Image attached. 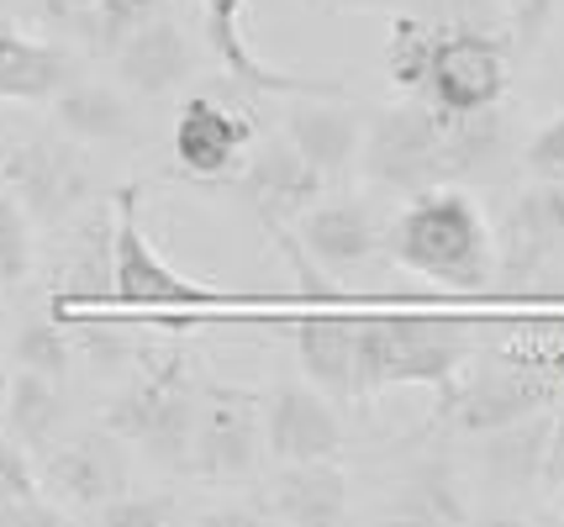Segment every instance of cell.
I'll return each mask as SVG.
<instances>
[{
	"mask_svg": "<svg viewBox=\"0 0 564 527\" xmlns=\"http://www.w3.org/2000/svg\"><path fill=\"white\" fill-rule=\"evenodd\" d=\"M322 6H338V11H380V6H395V0H322Z\"/></svg>",
	"mask_w": 564,
	"mask_h": 527,
	"instance_id": "36",
	"label": "cell"
},
{
	"mask_svg": "<svg viewBox=\"0 0 564 527\" xmlns=\"http://www.w3.org/2000/svg\"><path fill=\"white\" fill-rule=\"evenodd\" d=\"M69 79H74L69 53L58 48V43L26 37V32L0 22V101L48 106Z\"/></svg>",
	"mask_w": 564,
	"mask_h": 527,
	"instance_id": "21",
	"label": "cell"
},
{
	"mask_svg": "<svg viewBox=\"0 0 564 527\" xmlns=\"http://www.w3.org/2000/svg\"><path fill=\"white\" fill-rule=\"evenodd\" d=\"M53 117L69 132L74 143H127L132 138V106L106 90V85H79L69 79L58 96H53Z\"/></svg>",
	"mask_w": 564,
	"mask_h": 527,
	"instance_id": "25",
	"label": "cell"
},
{
	"mask_svg": "<svg viewBox=\"0 0 564 527\" xmlns=\"http://www.w3.org/2000/svg\"><path fill=\"white\" fill-rule=\"evenodd\" d=\"M295 359L306 380L333 402H354V322L344 317H301L291 327Z\"/></svg>",
	"mask_w": 564,
	"mask_h": 527,
	"instance_id": "23",
	"label": "cell"
},
{
	"mask_svg": "<svg viewBox=\"0 0 564 527\" xmlns=\"http://www.w3.org/2000/svg\"><path fill=\"white\" fill-rule=\"evenodd\" d=\"M391 517H401V523H438V527L469 523L465 485L454 480V470L443 459H422L401 480V496L391 502Z\"/></svg>",
	"mask_w": 564,
	"mask_h": 527,
	"instance_id": "27",
	"label": "cell"
},
{
	"mask_svg": "<svg viewBox=\"0 0 564 527\" xmlns=\"http://www.w3.org/2000/svg\"><path fill=\"white\" fill-rule=\"evenodd\" d=\"M0 175L11 185V196L26 206L32 222H69L79 206H90V190H96L85 153L69 149V143H53V138L11 143Z\"/></svg>",
	"mask_w": 564,
	"mask_h": 527,
	"instance_id": "9",
	"label": "cell"
},
{
	"mask_svg": "<svg viewBox=\"0 0 564 527\" xmlns=\"http://www.w3.org/2000/svg\"><path fill=\"white\" fill-rule=\"evenodd\" d=\"M32 217H26V206L11 196V190H0V285H22L32 275Z\"/></svg>",
	"mask_w": 564,
	"mask_h": 527,
	"instance_id": "31",
	"label": "cell"
},
{
	"mask_svg": "<svg viewBox=\"0 0 564 527\" xmlns=\"http://www.w3.org/2000/svg\"><path fill=\"white\" fill-rule=\"evenodd\" d=\"M522 164H528V175L533 179H564V117H554L549 127L533 132V143L522 153Z\"/></svg>",
	"mask_w": 564,
	"mask_h": 527,
	"instance_id": "34",
	"label": "cell"
},
{
	"mask_svg": "<svg viewBox=\"0 0 564 527\" xmlns=\"http://www.w3.org/2000/svg\"><path fill=\"white\" fill-rule=\"evenodd\" d=\"M37 485L53 506L96 512L100 502L132 491L122 438L117 432H85V438H69L64 449H43L37 453Z\"/></svg>",
	"mask_w": 564,
	"mask_h": 527,
	"instance_id": "11",
	"label": "cell"
},
{
	"mask_svg": "<svg viewBox=\"0 0 564 527\" xmlns=\"http://www.w3.org/2000/svg\"><path fill=\"white\" fill-rule=\"evenodd\" d=\"M401 270L422 279H438L454 290H480L496 275V232L475 196L459 185L417 190L395 211V222L380 232Z\"/></svg>",
	"mask_w": 564,
	"mask_h": 527,
	"instance_id": "3",
	"label": "cell"
},
{
	"mask_svg": "<svg viewBox=\"0 0 564 527\" xmlns=\"http://www.w3.org/2000/svg\"><path fill=\"white\" fill-rule=\"evenodd\" d=\"M264 449L280 464L301 459H338L344 453V422L317 385H274L264 396Z\"/></svg>",
	"mask_w": 564,
	"mask_h": 527,
	"instance_id": "14",
	"label": "cell"
},
{
	"mask_svg": "<svg viewBox=\"0 0 564 527\" xmlns=\"http://www.w3.org/2000/svg\"><path fill=\"white\" fill-rule=\"evenodd\" d=\"M427 53H433V22L417 11L395 17L391 37H386V79L401 96H417L422 75H427Z\"/></svg>",
	"mask_w": 564,
	"mask_h": 527,
	"instance_id": "28",
	"label": "cell"
},
{
	"mask_svg": "<svg viewBox=\"0 0 564 527\" xmlns=\"http://www.w3.org/2000/svg\"><path fill=\"white\" fill-rule=\"evenodd\" d=\"M433 22V53L412 101L469 117L491 111L512 90V32L507 17H496L486 0H438Z\"/></svg>",
	"mask_w": 564,
	"mask_h": 527,
	"instance_id": "2",
	"label": "cell"
},
{
	"mask_svg": "<svg viewBox=\"0 0 564 527\" xmlns=\"http://www.w3.org/2000/svg\"><path fill=\"white\" fill-rule=\"evenodd\" d=\"M117 58V75L132 96H143V101H159V96H174L185 79H191V43H185V32L159 11V17H148L132 37H127L122 48L111 53Z\"/></svg>",
	"mask_w": 564,
	"mask_h": 527,
	"instance_id": "20",
	"label": "cell"
},
{
	"mask_svg": "<svg viewBox=\"0 0 564 527\" xmlns=\"http://www.w3.org/2000/svg\"><path fill=\"white\" fill-rule=\"evenodd\" d=\"M475 332L454 317H359L354 322V402L391 385H448L465 370Z\"/></svg>",
	"mask_w": 564,
	"mask_h": 527,
	"instance_id": "5",
	"label": "cell"
},
{
	"mask_svg": "<svg viewBox=\"0 0 564 527\" xmlns=\"http://www.w3.org/2000/svg\"><path fill=\"white\" fill-rule=\"evenodd\" d=\"M554 496H560V517H564V485H560V491H554Z\"/></svg>",
	"mask_w": 564,
	"mask_h": 527,
	"instance_id": "38",
	"label": "cell"
},
{
	"mask_svg": "<svg viewBox=\"0 0 564 527\" xmlns=\"http://www.w3.org/2000/svg\"><path fill=\"white\" fill-rule=\"evenodd\" d=\"M295 243L317 270L348 275L380 249V222L365 201H317L295 217Z\"/></svg>",
	"mask_w": 564,
	"mask_h": 527,
	"instance_id": "18",
	"label": "cell"
},
{
	"mask_svg": "<svg viewBox=\"0 0 564 527\" xmlns=\"http://www.w3.org/2000/svg\"><path fill=\"white\" fill-rule=\"evenodd\" d=\"M6 391H11V375H6V364H0V417H6Z\"/></svg>",
	"mask_w": 564,
	"mask_h": 527,
	"instance_id": "37",
	"label": "cell"
},
{
	"mask_svg": "<svg viewBox=\"0 0 564 527\" xmlns=\"http://www.w3.org/2000/svg\"><path fill=\"white\" fill-rule=\"evenodd\" d=\"M69 343L79 359H90L96 375H117V370H132L138 353H143V338L122 322H79L69 332Z\"/></svg>",
	"mask_w": 564,
	"mask_h": 527,
	"instance_id": "29",
	"label": "cell"
},
{
	"mask_svg": "<svg viewBox=\"0 0 564 527\" xmlns=\"http://www.w3.org/2000/svg\"><path fill=\"white\" fill-rule=\"evenodd\" d=\"M443 391H448V402H443L448 422L459 427V432H469V438L517 422V417H528V411H543V406L560 396L549 380L528 375V370H517V364H501V359H496L491 370H480L475 380H465V385L448 380Z\"/></svg>",
	"mask_w": 564,
	"mask_h": 527,
	"instance_id": "13",
	"label": "cell"
},
{
	"mask_svg": "<svg viewBox=\"0 0 564 527\" xmlns=\"http://www.w3.org/2000/svg\"><path fill=\"white\" fill-rule=\"evenodd\" d=\"M11 359H17V370H32V375H48V380H64L74 359V343L69 332L58 327V317H37V322H26L17 332V343H11Z\"/></svg>",
	"mask_w": 564,
	"mask_h": 527,
	"instance_id": "30",
	"label": "cell"
},
{
	"mask_svg": "<svg viewBox=\"0 0 564 527\" xmlns=\"http://www.w3.org/2000/svg\"><path fill=\"white\" fill-rule=\"evenodd\" d=\"M564 249V179H533L496 227V275L522 285Z\"/></svg>",
	"mask_w": 564,
	"mask_h": 527,
	"instance_id": "12",
	"label": "cell"
},
{
	"mask_svg": "<svg viewBox=\"0 0 564 527\" xmlns=\"http://www.w3.org/2000/svg\"><path fill=\"white\" fill-rule=\"evenodd\" d=\"M560 17V0H507V32H512V48H539L543 32Z\"/></svg>",
	"mask_w": 564,
	"mask_h": 527,
	"instance_id": "33",
	"label": "cell"
},
{
	"mask_svg": "<svg viewBox=\"0 0 564 527\" xmlns=\"http://www.w3.org/2000/svg\"><path fill=\"white\" fill-rule=\"evenodd\" d=\"M159 11H164V0H43V17L64 26L69 37H79V48L96 58L100 53L111 58Z\"/></svg>",
	"mask_w": 564,
	"mask_h": 527,
	"instance_id": "22",
	"label": "cell"
},
{
	"mask_svg": "<svg viewBox=\"0 0 564 527\" xmlns=\"http://www.w3.org/2000/svg\"><path fill=\"white\" fill-rule=\"evenodd\" d=\"M0 427H6L32 459L43 449H53V438H58V427H64L58 380L22 370V375L11 380V391H6V417H0Z\"/></svg>",
	"mask_w": 564,
	"mask_h": 527,
	"instance_id": "26",
	"label": "cell"
},
{
	"mask_svg": "<svg viewBox=\"0 0 564 527\" xmlns=\"http://www.w3.org/2000/svg\"><path fill=\"white\" fill-rule=\"evenodd\" d=\"M90 517L106 527H164L180 517V502H174V496H138V491H122V496L100 502Z\"/></svg>",
	"mask_w": 564,
	"mask_h": 527,
	"instance_id": "32",
	"label": "cell"
},
{
	"mask_svg": "<svg viewBox=\"0 0 564 527\" xmlns=\"http://www.w3.org/2000/svg\"><path fill=\"white\" fill-rule=\"evenodd\" d=\"M227 85H232V79H227ZM248 101H253V96H243V90L232 85L227 101L212 96V90H200V96H191V101L180 106L174 143H170L180 175L206 185V190L238 179V169H243L248 153H253V138H259V122H253Z\"/></svg>",
	"mask_w": 564,
	"mask_h": 527,
	"instance_id": "7",
	"label": "cell"
},
{
	"mask_svg": "<svg viewBox=\"0 0 564 527\" xmlns=\"http://www.w3.org/2000/svg\"><path fill=\"white\" fill-rule=\"evenodd\" d=\"M512 158V127L501 117V106L491 111H469V117H448L422 101L386 106L375 122L365 127V164L369 185L380 190H438V185H475V179H501Z\"/></svg>",
	"mask_w": 564,
	"mask_h": 527,
	"instance_id": "1",
	"label": "cell"
},
{
	"mask_svg": "<svg viewBox=\"0 0 564 527\" xmlns=\"http://www.w3.org/2000/svg\"><path fill=\"white\" fill-rule=\"evenodd\" d=\"M232 185H238V190H243V201L259 211V222L270 227V232H280V227L295 222L306 206L322 201V185H327V175H322V169H312V164H306L291 143H270V149L248 153V164L238 169V179H232Z\"/></svg>",
	"mask_w": 564,
	"mask_h": 527,
	"instance_id": "15",
	"label": "cell"
},
{
	"mask_svg": "<svg viewBox=\"0 0 564 527\" xmlns=\"http://www.w3.org/2000/svg\"><path fill=\"white\" fill-rule=\"evenodd\" d=\"M243 6L248 0H200V32H206L212 58L221 64V79H232L253 101H270V96L274 101L280 96H291V101H301V96H348L344 79H306L270 64V58H259L243 37Z\"/></svg>",
	"mask_w": 564,
	"mask_h": 527,
	"instance_id": "10",
	"label": "cell"
},
{
	"mask_svg": "<svg viewBox=\"0 0 564 527\" xmlns=\"http://www.w3.org/2000/svg\"><path fill=\"white\" fill-rule=\"evenodd\" d=\"M253 517H274L291 527H333L348 517V475L333 459H301L280 464L270 491L259 496Z\"/></svg>",
	"mask_w": 564,
	"mask_h": 527,
	"instance_id": "16",
	"label": "cell"
},
{
	"mask_svg": "<svg viewBox=\"0 0 564 527\" xmlns=\"http://www.w3.org/2000/svg\"><path fill=\"white\" fill-rule=\"evenodd\" d=\"M549 422L543 411H528L507 427L480 432V470L496 491H522V485H539V464H543V443H549Z\"/></svg>",
	"mask_w": 564,
	"mask_h": 527,
	"instance_id": "24",
	"label": "cell"
},
{
	"mask_svg": "<svg viewBox=\"0 0 564 527\" xmlns=\"http://www.w3.org/2000/svg\"><path fill=\"white\" fill-rule=\"evenodd\" d=\"M117 238H111V306H132V311H206V306H227L221 296L200 279H185L164 253L148 243L143 211H138V185L117 190Z\"/></svg>",
	"mask_w": 564,
	"mask_h": 527,
	"instance_id": "6",
	"label": "cell"
},
{
	"mask_svg": "<svg viewBox=\"0 0 564 527\" xmlns=\"http://www.w3.org/2000/svg\"><path fill=\"white\" fill-rule=\"evenodd\" d=\"M285 143L333 179L354 169V158L365 149V117L354 111L348 96H301V106L285 111Z\"/></svg>",
	"mask_w": 564,
	"mask_h": 527,
	"instance_id": "17",
	"label": "cell"
},
{
	"mask_svg": "<svg viewBox=\"0 0 564 527\" xmlns=\"http://www.w3.org/2000/svg\"><path fill=\"white\" fill-rule=\"evenodd\" d=\"M264 453V396L248 385H200L196 427H191V453L185 470L196 480H243Z\"/></svg>",
	"mask_w": 564,
	"mask_h": 527,
	"instance_id": "8",
	"label": "cell"
},
{
	"mask_svg": "<svg viewBox=\"0 0 564 527\" xmlns=\"http://www.w3.org/2000/svg\"><path fill=\"white\" fill-rule=\"evenodd\" d=\"M111 238H117V211L111 206H90L79 227L64 243L58 275L64 285L53 290V317H64L74 306H111Z\"/></svg>",
	"mask_w": 564,
	"mask_h": 527,
	"instance_id": "19",
	"label": "cell"
},
{
	"mask_svg": "<svg viewBox=\"0 0 564 527\" xmlns=\"http://www.w3.org/2000/svg\"><path fill=\"white\" fill-rule=\"evenodd\" d=\"M539 485L554 496L564 485V411L549 422V443H543V464H539Z\"/></svg>",
	"mask_w": 564,
	"mask_h": 527,
	"instance_id": "35",
	"label": "cell"
},
{
	"mask_svg": "<svg viewBox=\"0 0 564 527\" xmlns=\"http://www.w3.org/2000/svg\"><path fill=\"white\" fill-rule=\"evenodd\" d=\"M306 6H322V0H306Z\"/></svg>",
	"mask_w": 564,
	"mask_h": 527,
	"instance_id": "39",
	"label": "cell"
},
{
	"mask_svg": "<svg viewBox=\"0 0 564 527\" xmlns=\"http://www.w3.org/2000/svg\"><path fill=\"white\" fill-rule=\"evenodd\" d=\"M200 385H206V375L196 370L185 343H164V349L143 343L132 380L106 406V432H117L122 443H138L148 459H159L170 470H185Z\"/></svg>",
	"mask_w": 564,
	"mask_h": 527,
	"instance_id": "4",
	"label": "cell"
}]
</instances>
